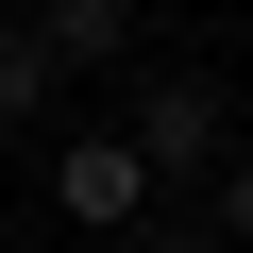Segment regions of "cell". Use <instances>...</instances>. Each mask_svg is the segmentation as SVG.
Masks as SVG:
<instances>
[{"label":"cell","instance_id":"obj_3","mask_svg":"<svg viewBox=\"0 0 253 253\" xmlns=\"http://www.w3.org/2000/svg\"><path fill=\"white\" fill-rule=\"evenodd\" d=\"M17 34L84 84V68H118V51H135V0H17Z\"/></svg>","mask_w":253,"mask_h":253},{"label":"cell","instance_id":"obj_6","mask_svg":"<svg viewBox=\"0 0 253 253\" xmlns=\"http://www.w3.org/2000/svg\"><path fill=\"white\" fill-rule=\"evenodd\" d=\"M135 253H219V219H169V203H152V219H135Z\"/></svg>","mask_w":253,"mask_h":253},{"label":"cell","instance_id":"obj_5","mask_svg":"<svg viewBox=\"0 0 253 253\" xmlns=\"http://www.w3.org/2000/svg\"><path fill=\"white\" fill-rule=\"evenodd\" d=\"M203 219H219V253H253V152H219V186H203Z\"/></svg>","mask_w":253,"mask_h":253},{"label":"cell","instance_id":"obj_2","mask_svg":"<svg viewBox=\"0 0 253 253\" xmlns=\"http://www.w3.org/2000/svg\"><path fill=\"white\" fill-rule=\"evenodd\" d=\"M51 219H68V236H135V219H152V169H135V135H118V118L51 135Z\"/></svg>","mask_w":253,"mask_h":253},{"label":"cell","instance_id":"obj_1","mask_svg":"<svg viewBox=\"0 0 253 253\" xmlns=\"http://www.w3.org/2000/svg\"><path fill=\"white\" fill-rule=\"evenodd\" d=\"M118 135H135V169H152V186H219V152H236V101H219V68H152Z\"/></svg>","mask_w":253,"mask_h":253},{"label":"cell","instance_id":"obj_4","mask_svg":"<svg viewBox=\"0 0 253 253\" xmlns=\"http://www.w3.org/2000/svg\"><path fill=\"white\" fill-rule=\"evenodd\" d=\"M51 101H68V68H51V51L17 34V17H0V135H34V118H51Z\"/></svg>","mask_w":253,"mask_h":253}]
</instances>
